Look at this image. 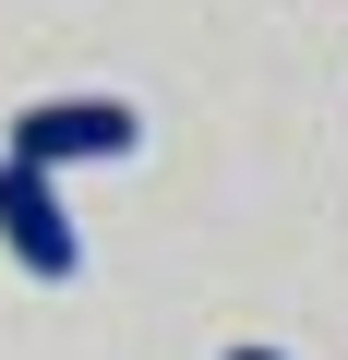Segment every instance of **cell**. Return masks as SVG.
<instances>
[{
	"instance_id": "cell-1",
	"label": "cell",
	"mask_w": 348,
	"mask_h": 360,
	"mask_svg": "<svg viewBox=\"0 0 348 360\" xmlns=\"http://www.w3.org/2000/svg\"><path fill=\"white\" fill-rule=\"evenodd\" d=\"M0 252H13L37 288H60V276L84 264V229H72L60 180H49L37 156H0Z\"/></svg>"
},
{
	"instance_id": "cell-3",
	"label": "cell",
	"mask_w": 348,
	"mask_h": 360,
	"mask_svg": "<svg viewBox=\"0 0 348 360\" xmlns=\"http://www.w3.org/2000/svg\"><path fill=\"white\" fill-rule=\"evenodd\" d=\"M228 360H288V348H228Z\"/></svg>"
},
{
	"instance_id": "cell-2",
	"label": "cell",
	"mask_w": 348,
	"mask_h": 360,
	"mask_svg": "<svg viewBox=\"0 0 348 360\" xmlns=\"http://www.w3.org/2000/svg\"><path fill=\"white\" fill-rule=\"evenodd\" d=\"M132 144H144V120L120 96H37V108H13V156H37V168H108Z\"/></svg>"
}]
</instances>
